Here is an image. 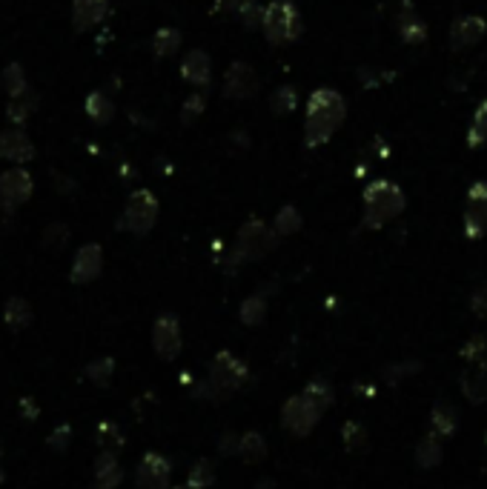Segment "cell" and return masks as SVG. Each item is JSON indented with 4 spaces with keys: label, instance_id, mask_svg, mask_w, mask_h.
<instances>
[{
    "label": "cell",
    "instance_id": "obj_1",
    "mask_svg": "<svg viewBox=\"0 0 487 489\" xmlns=\"http://www.w3.org/2000/svg\"><path fill=\"white\" fill-rule=\"evenodd\" d=\"M347 118V101L336 89H316L307 98V112H304V143L307 147H321L327 143L336 129Z\"/></svg>",
    "mask_w": 487,
    "mask_h": 489
},
{
    "label": "cell",
    "instance_id": "obj_2",
    "mask_svg": "<svg viewBox=\"0 0 487 489\" xmlns=\"http://www.w3.org/2000/svg\"><path fill=\"white\" fill-rule=\"evenodd\" d=\"M407 206V197L402 187H395L393 180H373L365 189V226L382 229L385 224L395 221Z\"/></svg>",
    "mask_w": 487,
    "mask_h": 489
},
{
    "label": "cell",
    "instance_id": "obj_3",
    "mask_svg": "<svg viewBox=\"0 0 487 489\" xmlns=\"http://www.w3.org/2000/svg\"><path fill=\"white\" fill-rule=\"evenodd\" d=\"M261 29L267 34V41L278 46V43L298 41L301 32H304V24H301L298 9L290 4V0H273V4L264 6Z\"/></svg>",
    "mask_w": 487,
    "mask_h": 489
},
{
    "label": "cell",
    "instance_id": "obj_4",
    "mask_svg": "<svg viewBox=\"0 0 487 489\" xmlns=\"http://www.w3.org/2000/svg\"><path fill=\"white\" fill-rule=\"evenodd\" d=\"M278 244V232L269 229L258 217H249V221L239 229L236 238V261L249 264V261H261L264 255L276 249Z\"/></svg>",
    "mask_w": 487,
    "mask_h": 489
},
{
    "label": "cell",
    "instance_id": "obj_5",
    "mask_svg": "<svg viewBox=\"0 0 487 489\" xmlns=\"http://www.w3.org/2000/svg\"><path fill=\"white\" fill-rule=\"evenodd\" d=\"M247 378H249V369L244 360H239L232 352L221 350L219 355L212 358V364H209V378L204 380V387L212 392V395H229V392H236L239 387L247 384Z\"/></svg>",
    "mask_w": 487,
    "mask_h": 489
},
{
    "label": "cell",
    "instance_id": "obj_6",
    "mask_svg": "<svg viewBox=\"0 0 487 489\" xmlns=\"http://www.w3.org/2000/svg\"><path fill=\"white\" fill-rule=\"evenodd\" d=\"M155 221H158V197L150 189H135L123 206V217L118 221V229H126L132 235H147L152 232Z\"/></svg>",
    "mask_w": 487,
    "mask_h": 489
},
{
    "label": "cell",
    "instance_id": "obj_7",
    "mask_svg": "<svg viewBox=\"0 0 487 489\" xmlns=\"http://www.w3.org/2000/svg\"><path fill=\"white\" fill-rule=\"evenodd\" d=\"M318 421H321V409L304 392L287 398V404L281 407L284 429H290L293 435H298V438H307V435L318 427Z\"/></svg>",
    "mask_w": 487,
    "mask_h": 489
},
{
    "label": "cell",
    "instance_id": "obj_8",
    "mask_svg": "<svg viewBox=\"0 0 487 489\" xmlns=\"http://www.w3.org/2000/svg\"><path fill=\"white\" fill-rule=\"evenodd\" d=\"M152 350L161 360H175L184 350V332L175 315L164 312L152 323Z\"/></svg>",
    "mask_w": 487,
    "mask_h": 489
},
{
    "label": "cell",
    "instance_id": "obj_9",
    "mask_svg": "<svg viewBox=\"0 0 487 489\" xmlns=\"http://www.w3.org/2000/svg\"><path fill=\"white\" fill-rule=\"evenodd\" d=\"M464 235L471 241H479L487 235V180H476V184L467 189Z\"/></svg>",
    "mask_w": 487,
    "mask_h": 489
},
{
    "label": "cell",
    "instance_id": "obj_10",
    "mask_svg": "<svg viewBox=\"0 0 487 489\" xmlns=\"http://www.w3.org/2000/svg\"><path fill=\"white\" fill-rule=\"evenodd\" d=\"M172 466L161 452H147L135 469V489H172Z\"/></svg>",
    "mask_w": 487,
    "mask_h": 489
},
{
    "label": "cell",
    "instance_id": "obj_11",
    "mask_svg": "<svg viewBox=\"0 0 487 489\" xmlns=\"http://www.w3.org/2000/svg\"><path fill=\"white\" fill-rule=\"evenodd\" d=\"M101 272H103V249H101V244H83L75 252V261H72L69 281L75 286H83V283H93L95 278H101Z\"/></svg>",
    "mask_w": 487,
    "mask_h": 489
},
{
    "label": "cell",
    "instance_id": "obj_12",
    "mask_svg": "<svg viewBox=\"0 0 487 489\" xmlns=\"http://www.w3.org/2000/svg\"><path fill=\"white\" fill-rule=\"evenodd\" d=\"M258 92V75L256 69L244 61H236L227 69V78H224V95L232 101H247Z\"/></svg>",
    "mask_w": 487,
    "mask_h": 489
},
{
    "label": "cell",
    "instance_id": "obj_13",
    "mask_svg": "<svg viewBox=\"0 0 487 489\" xmlns=\"http://www.w3.org/2000/svg\"><path fill=\"white\" fill-rule=\"evenodd\" d=\"M487 34V24L484 17L479 14H462L450 26V49L462 52V49H471L476 43H482V38Z\"/></svg>",
    "mask_w": 487,
    "mask_h": 489
},
{
    "label": "cell",
    "instance_id": "obj_14",
    "mask_svg": "<svg viewBox=\"0 0 487 489\" xmlns=\"http://www.w3.org/2000/svg\"><path fill=\"white\" fill-rule=\"evenodd\" d=\"M32 189H34L32 175L26 169H21V167H15V169L0 175V201L9 204V206L26 204L32 197Z\"/></svg>",
    "mask_w": 487,
    "mask_h": 489
},
{
    "label": "cell",
    "instance_id": "obj_15",
    "mask_svg": "<svg viewBox=\"0 0 487 489\" xmlns=\"http://www.w3.org/2000/svg\"><path fill=\"white\" fill-rule=\"evenodd\" d=\"M34 158V147L24 129H6L0 132V160L26 163Z\"/></svg>",
    "mask_w": 487,
    "mask_h": 489
},
{
    "label": "cell",
    "instance_id": "obj_16",
    "mask_svg": "<svg viewBox=\"0 0 487 489\" xmlns=\"http://www.w3.org/2000/svg\"><path fill=\"white\" fill-rule=\"evenodd\" d=\"M106 12H110L106 0H72V24L78 32L95 29L106 17Z\"/></svg>",
    "mask_w": 487,
    "mask_h": 489
},
{
    "label": "cell",
    "instance_id": "obj_17",
    "mask_svg": "<svg viewBox=\"0 0 487 489\" xmlns=\"http://www.w3.org/2000/svg\"><path fill=\"white\" fill-rule=\"evenodd\" d=\"M181 75H184V81H190L198 89L209 86V81H212V61H209V54L204 49H192L184 58V63H181Z\"/></svg>",
    "mask_w": 487,
    "mask_h": 489
},
{
    "label": "cell",
    "instance_id": "obj_18",
    "mask_svg": "<svg viewBox=\"0 0 487 489\" xmlns=\"http://www.w3.org/2000/svg\"><path fill=\"white\" fill-rule=\"evenodd\" d=\"M395 29H399V38H402L407 46H422V43L427 41V26H424V21L416 14V9H413L410 4L402 6L399 24H395Z\"/></svg>",
    "mask_w": 487,
    "mask_h": 489
},
{
    "label": "cell",
    "instance_id": "obj_19",
    "mask_svg": "<svg viewBox=\"0 0 487 489\" xmlns=\"http://www.w3.org/2000/svg\"><path fill=\"white\" fill-rule=\"evenodd\" d=\"M121 481H123V469L118 464V455L103 449L95 458V486L98 489H115Z\"/></svg>",
    "mask_w": 487,
    "mask_h": 489
},
{
    "label": "cell",
    "instance_id": "obj_20",
    "mask_svg": "<svg viewBox=\"0 0 487 489\" xmlns=\"http://www.w3.org/2000/svg\"><path fill=\"white\" fill-rule=\"evenodd\" d=\"M462 395L467 398V404H484L487 401V369L484 367H473V369H467L462 372Z\"/></svg>",
    "mask_w": 487,
    "mask_h": 489
},
{
    "label": "cell",
    "instance_id": "obj_21",
    "mask_svg": "<svg viewBox=\"0 0 487 489\" xmlns=\"http://www.w3.org/2000/svg\"><path fill=\"white\" fill-rule=\"evenodd\" d=\"M34 312H32V303L26 298H9L4 306V321L12 332H24L26 326L32 323Z\"/></svg>",
    "mask_w": 487,
    "mask_h": 489
},
{
    "label": "cell",
    "instance_id": "obj_22",
    "mask_svg": "<svg viewBox=\"0 0 487 489\" xmlns=\"http://www.w3.org/2000/svg\"><path fill=\"white\" fill-rule=\"evenodd\" d=\"M430 427H433V435H439V438H447V435H453L456 427H459V415L450 404H436L430 412Z\"/></svg>",
    "mask_w": 487,
    "mask_h": 489
},
{
    "label": "cell",
    "instance_id": "obj_23",
    "mask_svg": "<svg viewBox=\"0 0 487 489\" xmlns=\"http://www.w3.org/2000/svg\"><path fill=\"white\" fill-rule=\"evenodd\" d=\"M239 458L244 464H261L267 458V441L261 432H244L239 441Z\"/></svg>",
    "mask_w": 487,
    "mask_h": 489
},
{
    "label": "cell",
    "instance_id": "obj_24",
    "mask_svg": "<svg viewBox=\"0 0 487 489\" xmlns=\"http://www.w3.org/2000/svg\"><path fill=\"white\" fill-rule=\"evenodd\" d=\"M83 375H86L89 380H93L95 387L106 389V387L112 384V375H115V358L103 355V358L89 360V364H86V369H83Z\"/></svg>",
    "mask_w": 487,
    "mask_h": 489
},
{
    "label": "cell",
    "instance_id": "obj_25",
    "mask_svg": "<svg viewBox=\"0 0 487 489\" xmlns=\"http://www.w3.org/2000/svg\"><path fill=\"white\" fill-rule=\"evenodd\" d=\"M416 464L424 466V469H433V466H439L442 464V438L439 435H427V438L419 441L416 446Z\"/></svg>",
    "mask_w": 487,
    "mask_h": 489
},
{
    "label": "cell",
    "instance_id": "obj_26",
    "mask_svg": "<svg viewBox=\"0 0 487 489\" xmlns=\"http://www.w3.org/2000/svg\"><path fill=\"white\" fill-rule=\"evenodd\" d=\"M304 395L310 398V401L324 412V409H330L333 401H336V392H333V384L330 380H324V378H313L310 384H307Z\"/></svg>",
    "mask_w": 487,
    "mask_h": 489
},
{
    "label": "cell",
    "instance_id": "obj_27",
    "mask_svg": "<svg viewBox=\"0 0 487 489\" xmlns=\"http://www.w3.org/2000/svg\"><path fill=\"white\" fill-rule=\"evenodd\" d=\"M341 438H345V446L350 452H367L370 449V435H367L362 421H347L345 427H341Z\"/></svg>",
    "mask_w": 487,
    "mask_h": 489
},
{
    "label": "cell",
    "instance_id": "obj_28",
    "mask_svg": "<svg viewBox=\"0 0 487 489\" xmlns=\"http://www.w3.org/2000/svg\"><path fill=\"white\" fill-rule=\"evenodd\" d=\"M467 143H471L473 149L487 147V101H482L476 106L473 120H471V129H467Z\"/></svg>",
    "mask_w": 487,
    "mask_h": 489
},
{
    "label": "cell",
    "instance_id": "obj_29",
    "mask_svg": "<svg viewBox=\"0 0 487 489\" xmlns=\"http://www.w3.org/2000/svg\"><path fill=\"white\" fill-rule=\"evenodd\" d=\"M0 83H4L6 89V95L15 101V98H24L26 95V75H24V69L21 63H9L4 69V75H0Z\"/></svg>",
    "mask_w": 487,
    "mask_h": 489
},
{
    "label": "cell",
    "instance_id": "obj_30",
    "mask_svg": "<svg viewBox=\"0 0 487 489\" xmlns=\"http://www.w3.org/2000/svg\"><path fill=\"white\" fill-rule=\"evenodd\" d=\"M86 115L93 118L95 123H110L112 115H115V106L103 92H93L86 98Z\"/></svg>",
    "mask_w": 487,
    "mask_h": 489
},
{
    "label": "cell",
    "instance_id": "obj_31",
    "mask_svg": "<svg viewBox=\"0 0 487 489\" xmlns=\"http://www.w3.org/2000/svg\"><path fill=\"white\" fill-rule=\"evenodd\" d=\"M178 46H181V32L178 29H158L155 38H152V52L158 54V58H170V54L178 52Z\"/></svg>",
    "mask_w": 487,
    "mask_h": 489
},
{
    "label": "cell",
    "instance_id": "obj_32",
    "mask_svg": "<svg viewBox=\"0 0 487 489\" xmlns=\"http://www.w3.org/2000/svg\"><path fill=\"white\" fill-rule=\"evenodd\" d=\"M273 229L278 232V238H287V235L298 232V229H301V212H298L293 204L281 206L278 215H276V226H273Z\"/></svg>",
    "mask_w": 487,
    "mask_h": 489
},
{
    "label": "cell",
    "instance_id": "obj_33",
    "mask_svg": "<svg viewBox=\"0 0 487 489\" xmlns=\"http://www.w3.org/2000/svg\"><path fill=\"white\" fill-rule=\"evenodd\" d=\"M241 323H247V326H258L264 318H267V301H264V295H249L244 303H241Z\"/></svg>",
    "mask_w": 487,
    "mask_h": 489
},
{
    "label": "cell",
    "instance_id": "obj_34",
    "mask_svg": "<svg viewBox=\"0 0 487 489\" xmlns=\"http://www.w3.org/2000/svg\"><path fill=\"white\" fill-rule=\"evenodd\" d=\"M215 481V464L201 458L192 469H190V478H187V486L190 489H209Z\"/></svg>",
    "mask_w": 487,
    "mask_h": 489
},
{
    "label": "cell",
    "instance_id": "obj_35",
    "mask_svg": "<svg viewBox=\"0 0 487 489\" xmlns=\"http://www.w3.org/2000/svg\"><path fill=\"white\" fill-rule=\"evenodd\" d=\"M95 438H98L101 449H106V452H118V449L123 446V432H121L118 424H112V421H103V424L95 429Z\"/></svg>",
    "mask_w": 487,
    "mask_h": 489
},
{
    "label": "cell",
    "instance_id": "obj_36",
    "mask_svg": "<svg viewBox=\"0 0 487 489\" xmlns=\"http://www.w3.org/2000/svg\"><path fill=\"white\" fill-rule=\"evenodd\" d=\"M296 106H298V95L293 86H281L278 92L269 98V109H273L276 115H290L296 112Z\"/></svg>",
    "mask_w": 487,
    "mask_h": 489
},
{
    "label": "cell",
    "instance_id": "obj_37",
    "mask_svg": "<svg viewBox=\"0 0 487 489\" xmlns=\"http://www.w3.org/2000/svg\"><path fill=\"white\" fill-rule=\"evenodd\" d=\"M462 358L471 360V364H476V367H484V360H487V338H484V335H473V338L462 347ZM484 369H487V367H484Z\"/></svg>",
    "mask_w": 487,
    "mask_h": 489
},
{
    "label": "cell",
    "instance_id": "obj_38",
    "mask_svg": "<svg viewBox=\"0 0 487 489\" xmlns=\"http://www.w3.org/2000/svg\"><path fill=\"white\" fill-rule=\"evenodd\" d=\"M34 106H38V101H34V95H24V98H15L12 103H9V120L12 123H17V126H21V123H26L29 120V115H32V109Z\"/></svg>",
    "mask_w": 487,
    "mask_h": 489
},
{
    "label": "cell",
    "instance_id": "obj_39",
    "mask_svg": "<svg viewBox=\"0 0 487 489\" xmlns=\"http://www.w3.org/2000/svg\"><path fill=\"white\" fill-rule=\"evenodd\" d=\"M69 244V226L66 224H49L44 229V246L52 249V252H58Z\"/></svg>",
    "mask_w": 487,
    "mask_h": 489
},
{
    "label": "cell",
    "instance_id": "obj_40",
    "mask_svg": "<svg viewBox=\"0 0 487 489\" xmlns=\"http://www.w3.org/2000/svg\"><path fill=\"white\" fill-rule=\"evenodd\" d=\"M69 441H72V427H69V424L55 427L49 438H46V444H49L52 452H66V449H69Z\"/></svg>",
    "mask_w": 487,
    "mask_h": 489
},
{
    "label": "cell",
    "instance_id": "obj_41",
    "mask_svg": "<svg viewBox=\"0 0 487 489\" xmlns=\"http://www.w3.org/2000/svg\"><path fill=\"white\" fill-rule=\"evenodd\" d=\"M204 106H207V98H204V95H192V98H187L181 120H184V123H192L195 118H201Z\"/></svg>",
    "mask_w": 487,
    "mask_h": 489
},
{
    "label": "cell",
    "instance_id": "obj_42",
    "mask_svg": "<svg viewBox=\"0 0 487 489\" xmlns=\"http://www.w3.org/2000/svg\"><path fill=\"white\" fill-rule=\"evenodd\" d=\"M471 312L476 318H484L487 321V283L476 286L473 289V295H471Z\"/></svg>",
    "mask_w": 487,
    "mask_h": 489
},
{
    "label": "cell",
    "instance_id": "obj_43",
    "mask_svg": "<svg viewBox=\"0 0 487 489\" xmlns=\"http://www.w3.org/2000/svg\"><path fill=\"white\" fill-rule=\"evenodd\" d=\"M261 14H264V9H258V4H252V0H244V4H241V12H239V17L244 21L247 29H252L256 24H261Z\"/></svg>",
    "mask_w": 487,
    "mask_h": 489
},
{
    "label": "cell",
    "instance_id": "obj_44",
    "mask_svg": "<svg viewBox=\"0 0 487 489\" xmlns=\"http://www.w3.org/2000/svg\"><path fill=\"white\" fill-rule=\"evenodd\" d=\"M15 206H9V204H4L0 201V235H9L12 229H15Z\"/></svg>",
    "mask_w": 487,
    "mask_h": 489
},
{
    "label": "cell",
    "instance_id": "obj_45",
    "mask_svg": "<svg viewBox=\"0 0 487 489\" xmlns=\"http://www.w3.org/2000/svg\"><path fill=\"white\" fill-rule=\"evenodd\" d=\"M239 441H241L239 435H229V432H227L224 438H221V446H219V449H221V455H232V452H236V455H239Z\"/></svg>",
    "mask_w": 487,
    "mask_h": 489
},
{
    "label": "cell",
    "instance_id": "obj_46",
    "mask_svg": "<svg viewBox=\"0 0 487 489\" xmlns=\"http://www.w3.org/2000/svg\"><path fill=\"white\" fill-rule=\"evenodd\" d=\"M21 409H24V418H26V421H34V418H38V415H41V409L32 404V398H24V401H21Z\"/></svg>",
    "mask_w": 487,
    "mask_h": 489
},
{
    "label": "cell",
    "instance_id": "obj_47",
    "mask_svg": "<svg viewBox=\"0 0 487 489\" xmlns=\"http://www.w3.org/2000/svg\"><path fill=\"white\" fill-rule=\"evenodd\" d=\"M267 486H273V481H269V478H264V481L258 484V489H267Z\"/></svg>",
    "mask_w": 487,
    "mask_h": 489
},
{
    "label": "cell",
    "instance_id": "obj_48",
    "mask_svg": "<svg viewBox=\"0 0 487 489\" xmlns=\"http://www.w3.org/2000/svg\"><path fill=\"white\" fill-rule=\"evenodd\" d=\"M6 481V473H4V469H0V484H4Z\"/></svg>",
    "mask_w": 487,
    "mask_h": 489
},
{
    "label": "cell",
    "instance_id": "obj_49",
    "mask_svg": "<svg viewBox=\"0 0 487 489\" xmlns=\"http://www.w3.org/2000/svg\"><path fill=\"white\" fill-rule=\"evenodd\" d=\"M175 489H190V486H175Z\"/></svg>",
    "mask_w": 487,
    "mask_h": 489
},
{
    "label": "cell",
    "instance_id": "obj_50",
    "mask_svg": "<svg viewBox=\"0 0 487 489\" xmlns=\"http://www.w3.org/2000/svg\"><path fill=\"white\" fill-rule=\"evenodd\" d=\"M484 444H487V432H484Z\"/></svg>",
    "mask_w": 487,
    "mask_h": 489
}]
</instances>
